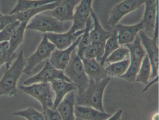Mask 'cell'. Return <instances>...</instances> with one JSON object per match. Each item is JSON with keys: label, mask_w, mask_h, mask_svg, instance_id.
<instances>
[{"label": "cell", "mask_w": 159, "mask_h": 120, "mask_svg": "<svg viewBox=\"0 0 159 120\" xmlns=\"http://www.w3.org/2000/svg\"><path fill=\"white\" fill-rule=\"evenodd\" d=\"M130 62V58H126L122 61L110 64L105 69L108 75L120 78L127 71Z\"/></svg>", "instance_id": "obj_26"}, {"label": "cell", "mask_w": 159, "mask_h": 120, "mask_svg": "<svg viewBox=\"0 0 159 120\" xmlns=\"http://www.w3.org/2000/svg\"><path fill=\"white\" fill-rule=\"evenodd\" d=\"M20 23V21L16 20L0 31V43L9 42L16 30L19 26Z\"/></svg>", "instance_id": "obj_33"}, {"label": "cell", "mask_w": 159, "mask_h": 120, "mask_svg": "<svg viewBox=\"0 0 159 120\" xmlns=\"http://www.w3.org/2000/svg\"><path fill=\"white\" fill-rule=\"evenodd\" d=\"M16 20L15 15H0V31H1L5 27L12 22Z\"/></svg>", "instance_id": "obj_36"}, {"label": "cell", "mask_w": 159, "mask_h": 120, "mask_svg": "<svg viewBox=\"0 0 159 120\" xmlns=\"http://www.w3.org/2000/svg\"><path fill=\"white\" fill-rule=\"evenodd\" d=\"M29 21L22 22L17 28L9 41V56L8 60L6 64V69L8 68L12 64V62L16 56L15 52L17 50L24 41L25 31Z\"/></svg>", "instance_id": "obj_16"}, {"label": "cell", "mask_w": 159, "mask_h": 120, "mask_svg": "<svg viewBox=\"0 0 159 120\" xmlns=\"http://www.w3.org/2000/svg\"><path fill=\"white\" fill-rule=\"evenodd\" d=\"M16 116H21L27 120H45L43 113L38 111L32 107L14 113Z\"/></svg>", "instance_id": "obj_30"}, {"label": "cell", "mask_w": 159, "mask_h": 120, "mask_svg": "<svg viewBox=\"0 0 159 120\" xmlns=\"http://www.w3.org/2000/svg\"><path fill=\"white\" fill-rule=\"evenodd\" d=\"M152 67L147 54L142 60L141 66L136 77L135 81L147 85L150 79Z\"/></svg>", "instance_id": "obj_27"}, {"label": "cell", "mask_w": 159, "mask_h": 120, "mask_svg": "<svg viewBox=\"0 0 159 120\" xmlns=\"http://www.w3.org/2000/svg\"><path fill=\"white\" fill-rule=\"evenodd\" d=\"M128 56H129V51L127 47H119L108 57L105 61V63L110 64L122 61Z\"/></svg>", "instance_id": "obj_32"}, {"label": "cell", "mask_w": 159, "mask_h": 120, "mask_svg": "<svg viewBox=\"0 0 159 120\" xmlns=\"http://www.w3.org/2000/svg\"><path fill=\"white\" fill-rule=\"evenodd\" d=\"M158 81V77H156V78H153L152 79V80L151 81L149 82L148 83V84L147 85H146V87L144 88L143 90V92H146L147 90H148V88H149L150 86H151L152 85L154 84L155 83H156V82Z\"/></svg>", "instance_id": "obj_38"}, {"label": "cell", "mask_w": 159, "mask_h": 120, "mask_svg": "<svg viewBox=\"0 0 159 120\" xmlns=\"http://www.w3.org/2000/svg\"><path fill=\"white\" fill-rule=\"evenodd\" d=\"M92 17L90 16L86 22L84 31L81 36L80 40L78 43V52L77 55L80 57L81 59L83 58L84 52L86 49L92 43L90 36V32L91 29L93 28Z\"/></svg>", "instance_id": "obj_24"}, {"label": "cell", "mask_w": 159, "mask_h": 120, "mask_svg": "<svg viewBox=\"0 0 159 120\" xmlns=\"http://www.w3.org/2000/svg\"><path fill=\"white\" fill-rule=\"evenodd\" d=\"M54 44L47 39L45 34L36 51L26 59V65L24 73L30 74L32 70L43 60L50 57L52 52L55 50Z\"/></svg>", "instance_id": "obj_7"}, {"label": "cell", "mask_w": 159, "mask_h": 120, "mask_svg": "<svg viewBox=\"0 0 159 120\" xmlns=\"http://www.w3.org/2000/svg\"><path fill=\"white\" fill-rule=\"evenodd\" d=\"M110 78L100 81L89 79L87 87L81 94L76 95L75 104L80 106L92 107L101 112H105L103 98L106 86L110 81Z\"/></svg>", "instance_id": "obj_1"}, {"label": "cell", "mask_w": 159, "mask_h": 120, "mask_svg": "<svg viewBox=\"0 0 159 120\" xmlns=\"http://www.w3.org/2000/svg\"><path fill=\"white\" fill-rule=\"evenodd\" d=\"M119 47L120 44L118 41L117 32L116 30L114 29L111 37L109 38L106 42L104 47V54L100 60V64L104 67L105 61L108 57Z\"/></svg>", "instance_id": "obj_28"}, {"label": "cell", "mask_w": 159, "mask_h": 120, "mask_svg": "<svg viewBox=\"0 0 159 120\" xmlns=\"http://www.w3.org/2000/svg\"><path fill=\"white\" fill-rule=\"evenodd\" d=\"M64 71L65 75L76 85L78 94L84 92L88 85L89 79L85 73L82 61L75 49L71 53L70 60Z\"/></svg>", "instance_id": "obj_4"}, {"label": "cell", "mask_w": 159, "mask_h": 120, "mask_svg": "<svg viewBox=\"0 0 159 120\" xmlns=\"http://www.w3.org/2000/svg\"><path fill=\"white\" fill-rule=\"evenodd\" d=\"M105 43L91 44L84 52V58L87 59H95L100 62L104 54Z\"/></svg>", "instance_id": "obj_29"}, {"label": "cell", "mask_w": 159, "mask_h": 120, "mask_svg": "<svg viewBox=\"0 0 159 120\" xmlns=\"http://www.w3.org/2000/svg\"><path fill=\"white\" fill-rule=\"evenodd\" d=\"M71 26L69 21L61 22L52 16L39 14L30 20L26 29L45 33H62L68 31Z\"/></svg>", "instance_id": "obj_3"}, {"label": "cell", "mask_w": 159, "mask_h": 120, "mask_svg": "<svg viewBox=\"0 0 159 120\" xmlns=\"http://www.w3.org/2000/svg\"><path fill=\"white\" fill-rule=\"evenodd\" d=\"M145 10L143 19L144 29L148 33V37H153L155 25L158 19L157 13L158 0H145Z\"/></svg>", "instance_id": "obj_13"}, {"label": "cell", "mask_w": 159, "mask_h": 120, "mask_svg": "<svg viewBox=\"0 0 159 120\" xmlns=\"http://www.w3.org/2000/svg\"><path fill=\"white\" fill-rule=\"evenodd\" d=\"M2 14H1V12H0V15H2Z\"/></svg>", "instance_id": "obj_41"}, {"label": "cell", "mask_w": 159, "mask_h": 120, "mask_svg": "<svg viewBox=\"0 0 159 120\" xmlns=\"http://www.w3.org/2000/svg\"><path fill=\"white\" fill-rule=\"evenodd\" d=\"M26 65V59L24 55V51H20L13 63L8 68L0 80V96L16 95L17 82L20 79Z\"/></svg>", "instance_id": "obj_2"}, {"label": "cell", "mask_w": 159, "mask_h": 120, "mask_svg": "<svg viewBox=\"0 0 159 120\" xmlns=\"http://www.w3.org/2000/svg\"><path fill=\"white\" fill-rule=\"evenodd\" d=\"M84 31V29L75 32L69 30L62 33H45L47 39L58 50H64L70 46Z\"/></svg>", "instance_id": "obj_11"}, {"label": "cell", "mask_w": 159, "mask_h": 120, "mask_svg": "<svg viewBox=\"0 0 159 120\" xmlns=\"http://www.w3.org/2000/svg\"><path fill=\"white\" fill-rule=\"evenodd\" d=\"M45 120H62L57 110L48 108L43 111Z\"/></svg>", "instance_id": "obj_35"}, {"label": "cell", "mask_w": 159, "mask_h": 120, "mask_svg": "<svg viewBox=\"0 0 159 120\" xmlns=\"http://www.w3.org/2000/svg\"><path fill=\"white\" fill-rule=\"evenodd\" d=\"M93 0H81L76 8L73 15V24L69 30L71 32H75L84 29L86 22L91 15L92 4Z\"/></svg>", "instance_id": "obj_10"}, {"label": "cell", "mask_w": 159, "mask_h": 120, "mask_svg": "<svg viewBox=\"0 0 159 120\" xmlns=\"http://www.w3.org/2000/svg\"><path fill=\"white\" fill-rule=\"evenodd\" d=\"M52 89L55 95L53 109H56L59 103L66 95L72 91H77L76 85L70 82L64 80H56L51 82Z\"/></svg>", "instance_id": "obj_17"}, {"label": "cell", "mask_w": 159, "mask_h": 120, "mask_svg": "<svg viewBox=\"0 0 159 120\" xmlns=\"http://www.w3.org/2000/svg\"><path fill=\"white\" fill-rule=\"evenodd\" d=\"M130 65L127 71L120 78L132 82L135 81L136 77L142 62L133 59H130Z\"/></svg>", "instance_id": "obj_31"}, {"label": "cell", "mask_w": 159, "mask_h": 120, "mask_svg": "<svg viewBox=\"0 0 159 120\" xmlns=\"http://www.w3.org/2000/svg\"><path fill=\"white\" fill-rule=\"evenodd\" d=\"M91 16L94 21L93 28L90 32L92 43H105L107 40L111 37L112 33L105 30L100 25L96 15L93 10Z\"/></svg>", "instance_id": "obj_21"}, {"label": "cell", "mask_w": 159, "mask_h": 120, "mask_svg": "<svg viewBox=\"0 0 159 120\" xmlns=\"http://www.w3.org/2000/svg\"><path fill=\"white\" fill-rule=\"evenodd\" d=\"M76 96V91L70 92L65 96L57 108L62 120H75L74 109Z\"/></svg>", "instance_id": "obj_19"}, {"label": "cell", "mask_w": 159, "mask_h": 120, "mask_svg": "<svg viewBox=\"0 0 159 120\" xmlns=\"http://www.w3.org/2000/svg\"><path fill=\"white\" fill-rule=\"evenodd\" d=\"M125 46L129 50L130 59H134L142 62L143 58L147 53L141 44L138 34L133 42L126 44Z\"/></svg>", "instance_id": "obj_25"}, {"label": "cell", "mask_w": 159, "mask_h": 120, "mask_svg": "<svg viewBox=\"0 0 159 120\" xmlns=\"http://www.w3.org/2000/svg\"><path fill=\"white\" fill-rule=\"evenodd\" d=\"M141 43L148 57L152 67L150 79L158 77L159 73V48H158V22L156 21L152 39L148 37L143 30L138 33Z\"/></svg>", "instance_id": "obj_6"}, {"label": "cell", "mask_w": 159, "mask_h": 120, "mask_svg": "<svg viewBox=\"0 0 159 120\" xmlns=\"http://www.w3.org/2000/svg\"><path fill=\"white\" fill-rule=\"evenodd\" d=\"M74 110L76 118L86 120H106L111 115L92 107L80 106L76 104Z\"/></svg>", "instance_id": "obj_20"}, {"label": "cell", "mask_w": 159, "mask_h": 120, "mask_svg": "<svg viewBox=\"0 0 159 120\" xmlns=\"http://www.w3.org/2000/svg\"><path fill=\"white\" fill-rule=\"evenodd\" d=\"M117 32L118 41L120 45H126L134 40L139 32L144 29L142 21L133 25H125L117 24L115 26Z\"/></svg>", "instance_id": "obj_14"}, {"label": "cell", "mask_w": 159, "mask_h": 120, "mask_svg": "<svg viewBox=\"0 0 159 120\" xmlns=\"http://www.w3.org/2000/svg\"><path fill=\"white\" fill-rule=\"evenodd\" d=\"M122 112V109L119 110L113 115H111L106 120H121Z\"/></svg>", "instance_id": "obj_37"}, {"label": "cell", "mask_w": 159, "mask_h": 120, "mask_svg": "<svg viewBox=\"0 0 159 120\" xmlns=\"http://www.w3.org/2000/svg\"><path fill=\"white\" fill-rule=\"evenodd\" d=\"M152 120H159V113H156L152 115Z\"/></svg>", "instance_id": "obj_39"}, {"label": "cell", "mask_w": 159, "mask_h": 120, "mask_svg": "<svg viewBox=\"0 0 159 120\" xmlns=\"http://www.w3.org/2000/svg\"><path fill=\"white\" fill-rule=\"evenodd\" d=\"M60 2L59 1L57 2H53L50 4L38 7V8L21 12L15 15L16 17V20L20 21V22L27 21H30V20L34 16H36L37 15L43 12L53 10L56 7H57Z\"/></svg>", "instance_id": "obj_23"}, {"label": "cell", "mask_w": 159, "mask_h": 120, "mask_svg": "<svg viewBox=\"0 0 159 120\" xmlns=\"http://www.w3.org/2000/svg\"><path fill=\"white\" fill-rule=\"evenodd\" d=\"M64 80L70 82L64 73V71L60 70L53 67L49 60H47L43 68L36 75L24 82V85H29L38 83H51L56 80Z\"/></svg>", "instance_id": "obj_8"}, {"label": "cell", "mask_w": 159, "mask_h": 120, "mask_svg": "<svg viewBox=\"0 0 159 120\" xmlns=\"http://www.w3.org/2000/svg\"><path fill=\"white\" fill-rule=\"evenodd\" d=\"M81 36L68 48L64 50H55L52 52L49 61L53 67L60 70H65L70 60L71 53L76 49Z\"/></svg>", "instance_id": "obj_12"}, {"label": "cell", "mask_w": 159, "mask_h": 120, "mask_svg": "<svg viewBox=\"0 0 159 120\" xmlns=\"http://www.w3.org/2000/svg\"><path fill=\"white\" fill-rule=\"evenodd\" d=\"M9 48V42L0 43V68L8 61Z\"/></svg>", "instance_id": "obj_34"}, {"label": "cell", "mask_w": 159, "mask_h": 120, "mask_svg": "<svg viewBox=\"0 0 159 120\" xmlns=\"http://www.w3.org/2000/svg\"><path fill=\"white\" fill-rule=\"evenodd\" d=\"M145 1V0H124L117 4L110 14L109 25L115 27L125 16L139 8Z\"/></svg>", "instance_id": "obj_9"}, {"label": "cell", "mask_w": 159, "mask_h": 120, "mask_svg": "<svg viewBox=\"0 0 159 120\" xmlns=\"http://www.w3.org/2000/svg\"><path fill=\"white\" fill-rule=\"evenodd\" d=\"M60 0H18L9 15H14L24 11L41 7Z\"/></svg>", "instance_id": "obj_22"}, {"label": "cell", "mask_w": 159, "mask_h": 120, "mask_svg": "<svg viewBox=\"0 0 159 120\" xmlns=\"http://www.w3.org/2000/svg\"><path fill=\"white\" fill-rule=\"evenodd\" d=\"M75 120H84V119H80V118H76V119H75Z\"/></svg>", "instance_id": "obj_40"}, {"label": "cell", "mask_w": 159, "mask_h": 120, "mask_svg": "<svg viewBox=\"0 0 159 120\" xmlns=\"http://www.w3.org/2000/svg\"><path fill=\"white\" fill-rule=\"evenodd\" d=\"M84 67L89 79L100 81L107 78V74L104 66L95 59L82 58Z\"/></svg>", "instance_id": "obj_18"}, {"label": "cell", "mask_w": 159, "mask_h": 120, "mask_svg": "<svg viewBox=\"0 0 159 120\" xmlns=\"http://www.w3.org/2000/svg\"><path fill=\"white\" fill-rule=\"evenodd\" d=\"M81 0H63L57 7L50 12V15L61 22H68L73 19L75 7Z\"/></svg>", "instance_id": "obj_15"}, {"label": "cell", "mask_w": 159, "mask_h": 120, "mask_svg": "<svg viewBox=\"0 0 159 120\" xmlns=\"http://www.w3.org/2000/svg\"><path fill=\"white\" fill-rule=\"evenodd\" d=\"M19 89L25 94L36 99L41 104L43 111L53 108L55 95L50 83H38L29 85H22Z\"/></svg>", "instance_id": "obj_5"}]
</instances>
